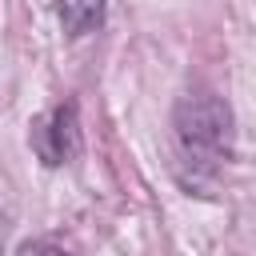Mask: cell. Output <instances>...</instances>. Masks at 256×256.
Segmentation results:
<instances>
[{"mask_svg": "<svg viewBox=\"0 0 256 256\" xmlns=\"http://www.w3.org/2000/svg\"><path fill=\"white\" fill-rule=\"evenodd\" d=\"M236 116L228 100L212 88H188L172 108V164L176 180L192 192L216 184L224 164L232 160Z\"/></svg>", "mask_w": 256, "mask_h": 256, "instance_id": "cell-1", "label": "cell"}, {"mask_svg": "<svg viewBox=\"0 0 256 256\" xmlns=\"http://www.w3.org/2000/svg\"><path fill=\"white\" fill-rule=\"evenodd\" d=\"M32 148L48 168L72 164L80 156V112L72 100L48 108L44 116L32 120Z\"/></svg>", "mask_w": 256, "mask_h": 256, "instance_id": "cell-2", "label": "cell"}, {"mask_svg": "<svg viewBox=\"0 0 256 256\" xmlns=\"http://www.w3.org/2000/svg\"><path fill=\"white\" fill-rule=\"evenodd\" d=\"M52 8H56V20H60L64 36H72V40L96 32L104 24V12H108L104 0H52Z\"/></svg>", "mask_w": 256, "mask_h": 256, "instance_id": "cell-3", "label": "cell"}, {"mask_svg": "<svg viewBox=\"0 0 256 256\" xmlns=\"http://www.w3.org/2000/svg\"><path fill=\"white\" fill-rule=\"evenodd\" d=\"M16 256H76V252H72V248H64L60 240L40 236V240H24V244L16 248Z\"/></svg>", "mask_w": 256, "mask_h": 256, "instance_id": "cell-4", "label": "cell"}]
</instances>
